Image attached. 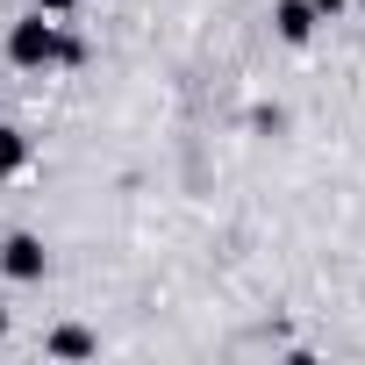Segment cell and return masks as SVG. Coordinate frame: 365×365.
Instances as JSON below:
<instances>
[{
	"label": "cell",
	"mask_w": 365,
	"mask_h": 365,
	"mask_svg": "<svg viewBox=\"0 0 365 365\" xmlns=\"http://www.w3.org/2000/svg\"><path fill=\"white\" fill-rule=\"evenodd\" d=\"M0 272H8L15 287H29V279H43V272H51V251H43V237H29V230H15L8 244H0Z\"/></svg>",
	"instance_id": "6da1fadb"
},
{
	"label": "cell",
	"mask_w": 365,
	"mask_h": 365,
	"mask_svg": "<svg viewBox=\"0 0 365 365\" xmlns=\"http://www.w3.org/2000/svg\"><path fill=\"white\" fill-rule=\"evenodd\" d=\"M272 29H279V43H294V51H301L322 22H315V8H308V0H272Z\"/></svg>",
	"instance_id": "7a4b0ae2"
},
{
	"label": "cell",
	"mask_w": 365,
	"mask_h": 365,
	"mask_svg": "<svg viewBox=\"0 0 365 365\" xmlns=\"http://www.w3.org/2000/svg\"><path fill=\"white\" fill-rule=\"evenodd\" d=\"M29 165V136L22 129H8V122H0V179H15Z\"/></svg>",
	"instance_id": "3957f363"
},
{
	"label": "cell",
	"mask_w": 365,
	"mask_h": 365,
	"mask_svg": "<svg viewBox=\"0 0 365 365\" xmlns=\"http://www.w3.org/2000/svg\"><path fill=\"white\" fill-rule=\"evenodd\" d=\"M51 351H58V358H93L101 344H93V329H58V336H51Z\"/></svg>",
	"instance_id": "277c9868"
},
{
	"label": "cell",
	"mask_w": 365,
	"mask_h": 365,
	"mask_svg": "<svg viewBox=\"0 0 365 365\" xmlns=\"http://www.w3.org/2000/svg\"><path fill=\"white\" fill-rule=\"evenodd\" d=\"M308 8H315V22H336V15H344V0H308Z\"/></svg>",
	"instance_id": "5b68a950"
},
{
	"label": "cell",
	"mask_w": 365,
	"mask_h": 365,
	"mask_svg": "<svg viewBox=\"0 0 365 365\" xmlns=\"http://www.w3.org/2000/svg\"><path fill=\"white\" fill-rule=\"evenodd\" d=\"M79 0H36V15H72Z\"/></svg>",
	"instance_id": "8992f818"
},
{
	"label": "cell",
	"mask_w": 365,
	"mask_h": 365,
	"mask_svg": "<svg viewBox=\"0 0 365 365\" xmlns=\"http://www.w3.org/2000/svg\"><path fill=\"white\" fill-rule=\"evenodd\" d=\"M0 336H8V308H0Z\"/></svg>",
	"instance_id": "52a82bcc"
},
{
	"label": "cell",
	"mask_w": 365,
	"mask_h": 365,
	"mask_svg": "<svg viewBox=\"0 0 365 365\" xmlns=\"http://www.w3.org/2000/svg\"><path fill=\"white\" fill-rule=\"evenodd\" d=\"M358 8H365V0H358Z\"/></svg>",
	"instance_id": "ba28073f"
}]
</instances>
